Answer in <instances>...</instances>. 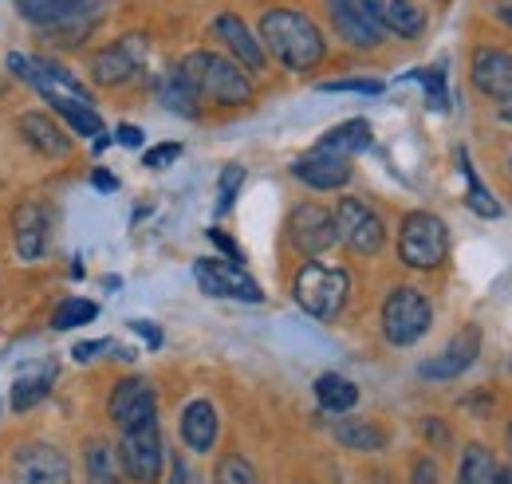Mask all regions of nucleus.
<instances>
[{"label": "nucleus", "mask_w": 512, "mask_h": 484, "mask_svg": "<svg viewBox=\"0 0 512 484\" xmlns=\"http://www.w3.org/2000/svg\"><path fill=\"white\" fill-rule=\"evenodd\" d=\"M335 441L343 449H355V453H379L386 445V433L375 422H339L335 425Z\"/></svg>", "instance_id": "obj_30"}, {"label": "nucleus", "mask_w": 512, "mask_h": 484, "mask_svg": "<svg viewBox=\"0 0 512 484\" xmlns=\"http://www.w3.org/2000/svg\"><path fill=\"white\" fill-rule=\"evenodd\" d=\"M16 130L48 162H64V158H71V150H75L71 146V134L60 126V119L52 111H20L16 115Z\"/></svg>", "instance_id": "obj_14"}, {"label": "nucleus", "mask_w": 512, "mask_h": 484, "mask_svg": "<svg viewBox=\"0 0 512 484\" xmlns=\"http://www.w3.org/2000/svg\"><path fill=\"white\" fill-rule=\"evenodd\" d=\"M493 477H497V457H493L485 445H469V449H461L457 484H493Z\"/></svg>", "instance_id": "obj_29"}, {"label": "nucleus", "mask_w": 512, "mask_h": 484, "mask_svg": "<svg viewBox=\"0 0 512 484\" xmlns=\"http://www.w3.org/2000/svg\"><path fill=\"white\" fill-rule=\"evenodd\" d=\"M52 244V217L40 201H20L12 209V252L20 264H40Z\"/></svg>", "instance_id": "obj_12"}, {"label": "nucleus", "mask_w": 512, "mask_h": 484, "mask_svg": "<svg viewBox=\"0 0 512 484\" xmlns=\"http://www.w3.org/2000/svg\"><path fill=\"white\" fill-rule=\"evenodd\" d=\"M130 331H138L146 343H150V351H158L162 347V327H154V323H142V319H134L130 323Z\"/></svg>", "instance_id": "obj_43"}, {"label": "nucleus", "mask_w": 512, "mask_h": 484, "mask_svg": "<svg viewBox=\"0 0 512 484\" xmlns=\"http://www.w3.org/2000/svg\"><path fill=\"white\" fill-rule=\"evenodd\" d=\"M91 185H95L99 193H115V189H119V178H115L111 170H103V166H95V170H91Z\"/></svg>", "instance_id": "obj_45"}, {"label": "nucleus", "mask_w": 512, "mask_h": 484, "mask_svg": "<svg viewBox=\"0 0 512 484\" xmlns=\"http://www.w3.org/2000/svg\"><path fill=\"white\" fill-rule=\"evenodd\" d=\"M288 241L292 248L300 252V256H308V260H316L323 256L331 244L339 241V233H335V213L320 205V201H300L292 213H288Z\"/></svg>", "instance_id": "obj_9"}, {"label": "nucleus", "mask_w": 512, "mask_h": 484, "mask_svg": "<svg viewBox=\"0 0 512 484\" xmlns=\"http://www.w3.org/2000/svg\"><path fill=\"white\" fill-rule=\"evenodd\" d=\"M4 67H8V75H16L20 83H28L44 103L56 95V87L44 79V71H40V63L32 60V56H24V52H8V60H4Z\"/></svg>", "instance_id": "obj_33"}, {"label": "nucleus", "mask_w": 512, "mask_h": 484, "mask_svg": "<svg viewBox=\"0 0 512 484\" xmlns=\"http://www.w3.org/2000/svg\"><path fill=\"white\" fill-rule=\"evenodd\" d=\"M406 79H418V83L426 87V103H430V111H449L446 79H442V71H410Z\"/></svg>", "instance_id": "obj_36"}, {"label": "nucleus", "mask_w": 512, "mask_h": 484, "mask_svg": "<svg viewBox=\"0 0 512 484\" xmlns=\"http://www.w3.org/2000/svg\"><path fill=\"white\" fill-rule=\"evenodd\" d=\"M497 115H501V122H512V99L497 103Z\"/></svg>", "instance_id": "obj_48"}, {"label": "nucleus", "mask_w": 512, "mask_h": 484, "mask_svg": "<svg viewBox=\"0 0 512 484\" xmlns=\"http://www.w3.org/2000/svg\"><path fill=\"white\" fill-rule=\"evenodd\" d=\"M99 319V303L87 300V296H71V300H60L56 311H52V327L56 331H75V327H87Z\"/></svg>", "instance_id": "obj_32"}, {"label": "nucleus", "mask_w": 512, "mask_h": 484, "mask_svg": "<svg viewBox=\"0 0 512 484\" xmlns=\"http://www.w3.org/2000/svg\"><path fill=\"white\" fill-rule=\"evenodd\" d=\"M497 20H501L505 28H512V0H497Z\"/></svg>", "instance_id": "obj_47"}, {"label": "nucleus", "mask_w": 512, "mask_h": 484, "mask_svg": "<svg viewBox=\"0 0 512 484\" xmlns=\"http://www.w3.org/2000/svg\"><path fill=\"white\" fill-rule=\"evenodd\" d=\"M158 99H162L166 111H174V115H182V119H197V111H201V99H197V91H193L190 75L182 71V63L162 75Z\"/></svg>", "instance_id": "obj_26"}, {"label": "nucleus", "mask_w": 512, "mask_h": 484, "mask_svg": "<svg viewBox=\"0 0 512 484\" xmlns=\"http://www.w3.org/2000/svg\"><path fill=\"white\" fill-rule=\"evenodd\" d=\"M103 284H107V292H119V288H123V280H119V276H107Z\"/></svg>", "instance_id": "obj_51"}, {"label": "nucleus", "mask_w": 512, "mask_h": 484, "mask_svg": "<svg viewBox=\"0 0 512 484\" xmlns=\"http://www.w3.org/2000/svg\"><path fill=\"white\" fill-rule=\"evenodd\" d=\"M87 71H91V79L99 83V87H123L130 83L138 71H142V56H138V36H127V40H115V44H107V48H99L91 63H87Z\"/></svg>", "instance_id": "obj_16"}, {"label": "nucleus", "mask_w": 512, "mask_h": 484, "mask_svg": "<svg viewBox=\"0 0 512 484\" xmlns=\"http://www.w3.org/2000/svg\"><path fill=\"white\" fill-rule=\"evenodd\" d=\"M383 79H331V83H323L320 91L327 95H339V91H355V95H383Z\"/></svg>", "instance_id": "obj_37"}, {"label": "nucleus", "mask_w": 512, "mask_h": 484, "mask_svg": "<svg viewBox=\"0 0 512 484\" xmlns=\"http://www.w3.org/2000/svg\"><path fill=\"white\" fill-rule=\"evenodd\" d=\"M331 213H335V233H339V241L347 244L355 256H379V252H383L386 225L367 201L343 197Z\"/></svg>", "instance_id": "obj_8"}, {"label": "nucleus", "mask_w": 512, "mask_h": 484, "mask_svg": "<svg viewBox=\"0 0 512 484\" xmlns=\"http://www.w3.org/2000/svg\"><path fill=\"white\" fill-rule=\"evenodd\" d=\"M83 469H87V484H127L119 449H115L111 441H103V437H91V441H87Z\"/></svg>", "instance_id": "obj_25"}, {"label": "nucleus", "mask_w": 512, "mask_h": 484, "mask_svg": "<svg viewBox=\"0 0 512 484\" xmlns=\"http://www.w3.org/2000/svg\"><path fill=\"white\" fill-rule=\"evenodd\" d=\"M256 40L264 56H272L292 75H308L327 60V40L320 24L296 8H268L256 24Z\"/></svg>", "instance_id": "obj_1"}, {"label": "nucleus", "mask_w": 512, "mask_h": 484, "mask_svg": "<svg viewBox=\"0 0 512 484\" xmlns=\"http://www.w3.org/2000/svg\"><path fill=\"white\" fill-rule=\"evenodd\" d=\"M371 146H375V130H371L367 119L339 122V126H331L327 134H320V142H316V150L339 154V158H355V154H363V150H371Z\"/></svg>", "instance_id": "obj_24"}, {"label": "nucleus", "mask_w": 512, "mask_h": 484, "mask_svg": "<svg viewBox=\"0 0 512 484\" xmlns=\"http://www.w3.org/2000/svg\"><path fill=\"white\" fill-rule=\"evenodd\" d=\"M182 158V142H162V146H150L146 154H142V166L146 170H166V166H174Z\"/></svg>", "instance_id": "obj_38"}, {"label": "nucleus", "mask_w": 512, "mask_h": 484, "mask_svg": "<svg viewBox=\"0 0 512 484\" xmlns=\"http://www.w3.org/2000/svg\"><path fill=\"white\" fill-rule=\"evenodd\" d=\"M119 461H123L127 481H134V484H158V481H162L166 449H162V429H158V418H150V422L123 429V441H119Z\"/></svg>", "instance_id": "obj_6"}, {"label": "nucleus", "mask_w": 512, "mask_h": 484, "mask_svg": "<svg viewBox=\"0 0 512 484\" xmlns=\"http://www.w3.org/2000/svg\"><path fill=\"white\" fill-rule=\"evenodd\" d=\"M115 142H119V146H127V150H142V130H138V126H130V122H123V126H119V134H115Z\"/></svg>", "instance_id": "obj_44"}, {"label": "nucleus", "mask_w": 512, "mask_h": 484, "mask_svg": "<svg viewBox=\"0 0 512 484\" xmlns=\"http://www.w3.org/2000/svg\"><path fill=\"white\" fill-rule=\"evenodd\" d=\"M12 484H71V457L56 441H24L8 461Z\"/></svg>", "instance_id": "obj_7"}, {"label": "nucleus", "mask_w": 512, "mask_h": 484, "mask_svg": "<svg viewBox=\"0 0 512 484\" xmlns=\"http://www.w3.org/2000/svg\"><path fill=\"white\" fill-rule=\"evenodd\" d=\"M193 280L205 296H217V300H241V303H260L264 292L253 276L241 268V264H229V260H193Z\"/></svg>", "instance_id": "obj_10"}, {"label": "nucleus", "mask_w": 512, "mask_h": 484, "mask_svg": "<svg viewBox=\"0 0 512 484\" xmlns=\"http://www.w3.org/2000/svg\"><path fill=\"white\" fill-rule=\"evenodd\" d=\"M217 484H260V477L241 453H229L217 461Z\"/></svg>", "instance_id": "obj_34"}, {"label": "nucleus", "mask_w": 512, "mask_h": 484, "mask_svg": "<svg viewBox=\"0 0 512 484\" xmlns=\"http://www.w3.org/2000/svg\"><path fill=\"white\" fill-rule=\"evenodd\" d=\"M107 347H111V339H83V343L71 347V359H75V363H91V359L103 355Z\"/></svg>", "instance_id": "obj_41"}, {"label": "nucleus", "mask_w": 512, "mask_h": 484, "mask_svg": "<svg viewBox=\"0 0 512 484\" xmlns=\"http://www.w3.org/2000/svg\"><path fill=\"white\" fill-rule=\"evenodd\" d=\"M292 296L300 303V311H308V315L320 319V323H331V319L347 307L351 276H347L343 268L308 260V264L296 272V280H292Z\"/></svg>", "instance_id": "obj_3"}, {"label": "nucleus", "mask_w": 512, "mask_h": 484, "mask_svg": "<svg viewBox=\"0 0 512 484\" xmlns=\"http://www.w3.org/2000/svg\"><path fill=\"white\" fill-rule=\"evenodd\" d=\"M327 12H331V24L335 32L351 44V48H379L386 40V28L375 12V0H327Z\"/></svg>", "instance_id": "obj_11"}, {"label": "nucleus", "mask_w": 512, "mask_h": 484, "mask_svg": "<svg viewBox=\"0 0 512 484\" xmlns=\"http://www.w3.org/2000/svg\"><path fill=\"white\" fill-rule=\"evenodd\" d=\"M0 95H4V79H0Z\"/></svg>", "instance_id": "obj_53"}, {"label": "nucleus", "mask_w": 512, "mask_h": 484, "mask_svg": "<svg viewBox=\"0 0 512 484\" xmlns=\"http://www.w3.org/2000/svg\"><path fill=\"white\" fill-rule=\"evenodd\" d=\"M56 363L52 359H36V363H20L16 366V378H12V394H8V402H12V410L16 414H28V410H36L48 394H52V386H56Z\"/></svg>", "instance_id": "obj_19"}, {"label": "nucleus", "mask_w": 512, "mask_h": 484, "mask_svg": "<svg viewBox=\"0 0 512 484\" xmlns=\"http://www.w3.org/2000/svg\"><path fill=\"white\" fill-rule=\"evenodd\" d=\"M473 87H477L485 99H493V103L512 99V52L477 48V52H473Z\"/></svg>", "instance_id": "obj_20"}, {"label": "nucleus", "mask_w": 512, "mask_h": 484, "mask_svg": "<svg viewBox=\"0 0 512 484\" xmlns=\"http://www.w3.org/2000/svg\"><path fill=\"white\" fill-rule=\"evenodd\" d=\"M292 178L316 193H335L351 182V158L327 154V150H308L304 158L292 162Z\"/></svg>", "instance_id": "obj_17"}, {"label": "nucleus", "mask_w": 512, "mask_h": 484, "mask_svg": "<svg viewBox=\"0 0 512 484\" xmlns=\"http://www.w3.org/2000/svg\"><path fill=\"white\" fill-rule=\"evenodd\" d=\"M178 433H182V441H186L190 453H209L217 445V433H221L217 406L205 402V398H193L190 406L182 410V418H178Z\"/></svg>", "instance_id": "obj_21"}, {"label": "nucleus", "mask_w": 512, "mask_h": 484, "mask_svg": "<svg viewBox=\"0 0 512 484\" xmlns=\"http://www.w3.org/2000/svg\"><path fill=\"white\" fill-rule=\"evenodd\" d=\"M449 256V229L438 213H406L398 225V260L414 272H434Z\"/></svg>", "instance_id": "obj_4"}, {"label": "nucleus", "mask_w": 512, "mask_h": 484, "mask_svg": "<svg viewBox=\"0 0 512 484\" xmlns=\"http://www.w3.org/2000/svg\"><path fill=\"white\" fill-rule=\"evenodd\" d=\"M166 484H201V477H197V469H193L186 457H174V461H170V477H166Z\"/></svg>", "instance_id": "obj_42"}, {"label": "nucleus", "mask_w": 512, "mask_h": 484, "mask_svg": "<svg viewBox=\"0 0 512 484\" xmlns=\"http://www.w3.org/2000/svg\"><path fill=\"white\" fill-rule=\"evenodd\" d=\"M241 185H245V166H225L221 170V178H217V217H225L229 209H233V201H237V193H241Z\"/></svg>", "instance_id": "obj_35"}, {"label": "nucleus", "mask_w": 512, "mask_h": 484, "mask_svg": "<svg viewBox=\"0 0 512 484\" xmlns=\"http://www.w3.org/2000/svg\"><path fill=\"white\" fill-rule=\"evenodd\" d=\"M316 402H320L323 414L343 418V414H351L359 406V386L351 378H343V374H320L316 378Z\"/></svg>", "instance_id": "obj_28"}, {"label": "nucleus", "mask_w": 512, "mask_h": 484, "mask_svg": "<svg viewBox=\"0 0 512 484\" xmlns=\"http://www.w3.org/2000/svg\"><path fill=\"white\" fill-rule=\"evenodd\" d=\"M209 241H213L217 248H221V252H225V260H229V264H245V252H241V244L233 241L229 233H221V229H209Z\"/></svg>", "instance_id": "obj_40"}, {"label": "nucleus", "mask_w": 512, "mask_h": 484, "mask_svg": "<svg viewBox=\"0 0 512 484\" xmlns=\"http://www.w3.org/2000/svg\"><path fill=\"white\" fill-rule=\"evenodd\" d=\"M182 71L190 75L197 99H205L213 107H249L253 103L249 71L217 52H190L182 60Z\"/></svg>", "instance_id": "obj_2"}, {"label": "nucleus", "mask_w": 512, "mask_h": 484, "mask_svg": "<svg viewBox=\"0 0 512 484\" xmlns=\"http://www.w3.org/2000/svg\"><path fill=\"white\" fill-rule=\"evenodd\" d=\"M477 359H481V327H461L442 347V355L418 366V378L422 382H449V378H461Z\"/></svg>", "instance_id": "obj_13"}, {"label": "nucleus", "mask_w": 512, "mask_h": 484, "mask_svg": "<svg viewBox=\"0 0 512 484\" xmlns=\"http://www.w3.org/2000/svg\"><path fill=\"white\" fill-rule=\"evenodd\" d=\"M422 437H430V445H449V429L442 422H422Z\"/></svg>", "instance_id": "obj_46"}, {"label": "nucleus", "mask_w": 512, "mask_h": 484, "mask_svg": "<svg viewBox=\"0 0 512 484\" xmlns=\"http://www.w3.org/2000/svg\"><path fill=\"white\" fill-rule=\"evenodd\" d=\"M509 453H512V422H509Z\"/></svg>", "instance_id": "obj_52"}, {"label": "nucleus", "mask_w": 512, "mask_h": 484, "mask_svg": "<svg viewBox=\"0 0 512 484\" xmlns=\"http://www.w3.org/2000/svg\"><path fill=\"white\" fill-rule=\"evenodd\" d=\"M48 111L64 122L71 134H79V138H95V134H103V119H99V111H95L91 103H79V99H71V95H60V91H56V95L48 99Z\"/></svg>", "instance_id": "obj_27"}, {"label": "nucleus", "mask_w": 512, "mask_h": 484, "mask_svg": "<svg viewBox=\"0 0 512 484\" xmlns=\"http://www.w3.org/2000/svg\"><path fill=\"white\" fill-rule=\"evenodd\" d=\"M12 4L36 28H64L91 12V0H12Z\"/></svg>", "instance_id": "obj_22"}, {"label": "nucleus", "mask_w": 512, "mask_h": 484, "mask_svg": "<svg viewBox=\"0 0 512 484\" xmlns=\"http://www.w3.org/2000/svg\"><path fill=\"white\" fill-rule=\"evenodd\" d=\"M375 12L383 20L386 36H398V40H422L430 16L418 0H375Z\"/></svg>", "instance_id": "obj_23"}, {"label": "nucleus", "mask_w": 512, "mask_h": 484, "mask_svg": "<svg viewBox=\"0 0 512 484\" xmlns=\"http://www.w3.org/2000/svg\"><path fill=\"white\" fill-rule=\"evenodd\" d=\"M213 32H217V40L233 52L237 67H245L249 75H260V71L268 67V56H264L256 32H249V24H245L237 12H221V16L213 20Z\"/></svg>", "instance_id": "obj_18"}, {"label": "nucleus", "mask_w": 512, "mask_h": 484, "mask_svg": "<svg viewBox=\"0 0 512 484\" xmlns=\"http://www.w3.org/2000/svg\"><path fill=\"white\" fill-rule=\"evenodd\" d=\"M410 484H442V469L434 457H418L414 461V473H410Z\"/></svg>", "instance_id": "obj_39"}, {"label": "nucleus", "mask_w": 512, "mask_h": 484, "mask_svg": "<svg viewBox=\"0 0 512 484\" xmlns=\"http://www.w3.org/2000/svg\"><path fill=\"white\" fill-rule=\"evenodd\" d=\"M107 146H111V138H107V134H95V154H103Z\"/></svg>", "instance_id": "obj_50"}, {"label": "nucleus", "mask_w": 512, "mask_h": 484, "mask_svg": "<svg viewBox=\"0 0 512 484\" xmlns=\"http://www.w3.org/2000/svg\"><path fill=\"white\" fill-rule=\"evenodd\" d=\"M457 158H461V174H465V182H469V193H465V205L477 213V217H485V221H497L501 217V201L481 185V178L473 174V162H469V154L465 150H457Z\"/></svg>", "instance_id": "obj_31"}, {"label": "nucleus", "mask_w": 512, "mask_h": 484, "mask_svg": "<svg viewBox=\"0 0 512 484\" xmlns=\"http://www.w3.org/2000/svg\"><path fill=\"white\" fill-rule=\"evenodd\" d=\"M107 414L119 429L150 422V418H158V394L146 378H123V382H115V390L107 398Z\"/></svg>", "instance_id": "obj_15"}, {"label": "nucleus", "mask_w": 512, "mask_h": 484, "mask_svg": "<svg viewBox=\"0 0 512 484\" xmlns=\"http://www.w3.org/2000/svg\"><path fill=\"white\" fill-rule=\"evenodd\" d=\"M493 484H512V469H501V465H497V477H493Z\"/></svg>", "instance_id": "obj_49"}, {"label": "nucleus", "mask_w": 512, "mask_h": 484, "mask_svg": "<svg viewBox=\"0 0 512 484\" xmlns=\"http://www.w3.org/2000/svg\"><path fill=\"white\" fill-rule=\"evenodd\" d=\"M379 323H383L386 343L406 351V347H414L434 327V303L426 300L418 288H394L383 300Z\"/></svg>", "instance_id": "obj_5"}]
</instances>
